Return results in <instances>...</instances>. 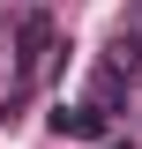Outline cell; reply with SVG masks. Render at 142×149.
Returning <instances> with one entry per match:
<instances>
[{
	"instance_id": "obj_3",
	"label": "cell",
	"mask_w": 142,
	"mask_h": 149,
	"mask_svg": "<svg viewBox=\"0 0 142 149\" xmlns=\"http://www.w3.org/2000/svg\"><path fill=\"white\" fill-rule=\"evenodd\" d=\"M90 104H97V112H112V104H127V67H112V60H105V67L90 74Z\"/></svg>"
},
{
	"instance_id": "obj_1",
	"label": "cell",
	"mask_w": 142,
	"mask_h": 149,
	"mask_svg": "<svg viewBox=\"0 0 142 149\" xmlns=\"http://www.w3.org/2000/svg\"><path fill=\"white\" fill-rule=\"evenodd\" d=\"M45 52H53V15L22 8V15H15V67L37 74V67H45Z\"/></svg>"
},
{
	"instance_id": "obj_4",
	"label": "cell",
	"mask_w": 142,
	"mask_h": 149,
	"mask_svg": "<svg viewBox=\"0 0 142 149\" xmlns=\"http://www.w3.org/2000/svg\"><path fill=\"white\" fill-rule=\"evenodd\" d=\"M105 60H112V67H127V74L142 67V22H120V30H112V52H105Z\"/></svg>"
},
{
	"instance_id": "obj_2",
	"label": "cell",
	"mask_w": 142,
	"mask_h": 149,
	"mask_svg": "<svg viewBox=\"0 0 142 149\" xmlns=\"http://www.w3.org/2000/svg\"><path fill=\"white\" fill-rule=\"evenodd\" d=\"M53 134L60 142H97V134H105V112L97 104H60L53 112Z\"/></svg>"
}]
</instances>
